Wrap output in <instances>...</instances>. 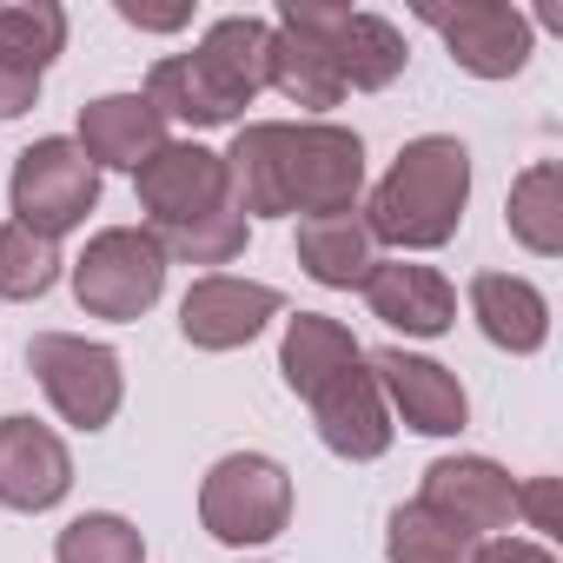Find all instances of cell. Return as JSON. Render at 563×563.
Listing matches in <instances>:
<instances>
[{
	"instance_id": "cell-17",
	"label": "cell",
	"mask_w": 563,
	"mask_h": 563,
	"mask_svg": "<svg viewBox=\"0 0 563 563\" xmlns=\"http://www.w3.org/2000/svg\"><path fill=\"white\" fill-rule=\"evenodd\" d=\"M146 100L159 107V120H186V126H232V120L252 107V93H239L199 47L159 60V67L146 74Z\"/></svg>"
},
{
	"instance_id": "cell-29",
	"label": "cell",
	"mask_w": 563,
	"mask_h": 563,
	"mask_svg": "<svg viewBox=\"0 0 563 563\" xmlns=\"http://www.w3.org/2000/svg\"><path fill=\"white\" fill-rule=\"evenodd\" d=\"M517 510L530 517V530L556 537V530H563V517H556V477H530V484H517Z\"/></svg>"
},
{
	"instance_id": "cell-14",
	"label": "cell",
	"mask_w": 563,
	"mask_h": 563,
	"mask_svg": "<svg viewBox=\"0 0 563 563\" xmlns=\"http://www.w3.org/2000/svg\"><path fill=\"white\" fill-rule=\"evenodd\" d=\"M74 490V457L54 424L14 411L0 418V504L8 510H54Z\"/></svg>"
},
{
	"instance_id": "cell-26",
	"label": "cell",
	"mask_w": 563,
	"mask_h": 563,
	"mask_svg": "<svg viewBox=\"0 0 563 563\" xmlns=\"http://www.w3.org/2000/svg\"><path fill=\"white\" fill-rule=\"evenodd\" d=\"M54 278H60V245H54V239L27 232V225H14V219L0 225V299H14V306L47 299Z\"/></svg>"
},
{
	"instance_id": "cell-27",
	"label": "cell",
	"mask_w": 563,
	"mask_h": 563,
	"mask_svg": "<svg viewBox=\"0 0 563 563\" xmlns=\"http://www.w3.org/2000/svg\"><path fill=\"white\" fill-rule=\"evenodd\" d=\"M54 563H146V537L120 510H87L54 537Z\"/></svg>"
},
{
	"instance_id": "cell-3",
	"label": "cell",
	"mask_w": 563,
	"mask_h": 563,
	"mask_svg": "<svg viewBox=\"0 0 563 563\" xmlns=\"http://www.w3.org/2000/svg\"><path fill=\"white\" fill-rule=\"evenodd\" d=\"M159 292H166V252L146 225H107L74 258V299L87 319L133 325L159 306Z\"/></svg>"
},
{
	"instance_id": "cell-25",
	"label": "cell",
	"mask_w": 563,
	"mask_h": 563,
	"mask_svg": "<svg viewBox=\"0 0 563 563\" xmlns=\"http://www.w3.org/2000/svg\"><path fill=\"white\" fill-rule=\"evenodd\" d=\"M385 556L391 563H471V537L431 504H398L385 523Z\"/></svg>"
},
{
	"instance_id": "cell-13",
	"label": "cell",
	"mask_w": 563,
	"mask_h": 563,
	"mask_svg": "<svg viewBox=\"0 0 563 563\" xmlns=\"http://www.w3.org/2000/svg\"><path fill=\"white\" fill-rule=\"evenodd\" d=\"M438 517H451L471 543H484L490 530H510L517 517V477L490 457H438L424 464V497Z\"/></svg>"
},
{
	"instance_id": "cell-2",
	"label": "cell",
	"mask_w": 563,
	"mask_h": 563,
	"mask_svg": "<svg viewBox=\"0 0 563 563\" xmlns=\"http://www.w3.org/2000/svg\"><path fill=\"white\" fill-rule=\"evenodd\" d=\"M365 192V140L332 120L286 126L278 120V212H358Z\"/></svg>"
},
{
	"instance_id": "cell-12",
	"label": "cell",
	"mask_w": 563,
	"mask_h": 563,
	"mask_svg": "<svg viewBox=\"0 0 563 563\" xmlns=\"http://www.w3.org/2000/svg\"><path fill=\"white\" fill-rule=\"evenodd\" d=\"M306 405H312V424H319V438H325L332 457H345V464H372V457L391 451V431H398V424H391L385 391H378V378H372L365 358L345 365L332 385H319Z\"/></svg>"
},
{
	"instance_id": "cell-15",
	"label": "cell",
	"mask_w": 563,
	"mask_h": 563,
	"mask_svg": "<svg viewBox=\"0 0 563 563\" xmlns=\"http://www.w3.org/2000/svg\"><path fill=\"white\" fill-rule=\"evenodd\" d=\"M365 306L405 339H444L457 325V292L438 265H405V258H372L365 272Z\"/></svg>"
},
{
	"instance_id": "cell-31",
	"label": "cell",
	"mask_w": 563,
	"mask_h": 563,
	"mask_svg": "<svg viewBox=\"0 0 563 563\" xmlns=\"http://www.w3.org/2000/svg\"><path fill=\"white\" fill-rule=\"evenodd\" d=\"M34 100H41V74H21V67L0 60V120H21Z\"/></svg>"
},
{
	"instance_id": "cell-23",
	"label": "cell",
	"mask_w": 563,
	"mask_h": 563,
	"mask_svg": "<svg viewBox=\"0 0 563 563\" xmlns=\"http://www.w3.org/2000/svg\"><path fill=\"white\" fill-rule=\"evenodd\" d=\"M67 47V14L54 0H0V60L21 74H47Z\"/></svg>"
},
{
	"instance_id": "cell-28",
	"label": "cell",
	"mask_w": 563,
	"mask_h": 563,
	"mask_svg": "<svg viewBox=\"0 0 563 563\" xmlns=\"http://www.w3.org/2000/svg\"><path fill=\"white\" fill-rule=\"evenodd\" d=\"M146 232H153V225H146ZM153 239H159L166 258H186V265H232V258L245 252V219H239L232 206H219V212H206V219L159 225Z\"/></svg>"
},
{
	"instance_id": "cell-24",
	"label": "cell",
	"mask_w": 563,
	"mask_h": 563,
	"mask_svg": "<svg viewBox=\"0 0 563 563\" xmlns=\"http://www.w3.org/2000/svg\"><path fill=\"white\" fill-rule=\"evenodd\" d=\"M199 54L239 87V93H265V67H272V27L258 21V14H225V21H212L206 27V41H199Z\"/></svg>"
},
{
	"instance_id": "cell-7",
	"label": "cell",
	"mask_w": 563,
	"mask_h": 563,
	"mask_svg": "<svg viewBox=\"0 0 563 563\" xmlns=\"http://www.w3.org/2000/svg\"><path fill=\"white\" fill-rule=\"evenodd\" d=\"M27 372L41 378V391L54 398V411L74 431H107L113 411H120V398H126L120 352L93 345V339H74V332H41L27 345Z\"/></svg>"
},
{
	"instance_id": "cell-21",
	"label": "cell",
	"mask_w": 563,
	"mask_h": 563,
	"mask_svg": "<svg viewBox=\"0 0 563 563\" xmlns=\"http://www.w3.org/2000/svg\"><path fill=\"white\" fill-rule=\"evenodd\" d=\"M504 219H510V239L537 258H556L563 252V166L556 159H537L510 179V199H504Z\"/></svg>"
},
{
	"instance_id": "cell-11",
	"label": "cell",
	"mask_w": 563,
	"mask_h": 563,
	"mask_svg": "<svg viewBox=\"0 0 563 563\" xmlns=\"http://www.w3.org/2000/svg\"><path fill=\"white\" fill-rule=\"evenodd\" d=\"M365 365H372V378H378V391H385V411H398L411 431H424V438H457V431L471 424V398H464L457 372H444L438 358H418V352H405V345H385V352H372Z\"/></svg>"
},
{
	"instance_id": "cell-5",
	"label": "cell",
	"mask_w": 563,
	"mask_h": 563,
	"mask_svg": "<svg viewBox=\"0 0 563 563\" xmlns=\"http://www.w3.org/2000/svg\"><path fill=\"white\" fill-rule=\"evenodd\" d=\"M8 199H14V225H27V232H41V239L60 245V232L87 225V212L100 206V166L74 140L47 133L34 146H21Z\"/></svg>"
},
{
	"instance_id": "cell-32",
	"label": "cell",
	"mask_w": 563,
	"mask_h": 563,
	"mask_svg": "<svg viewBox=\"0 0 563 563\" xmlns=\"http://www.w3.org/2000/svg\"><path fill=\"white\" fill-rule=\"evenodd\" d=\"M120 21L126 27H146V34H179L192 21V8H140V0H120Z\"/></svg>"
},
{
	"instance_id": "cell-16",
	"label": "cell",
	"mask_w": 563,
	"mask_h": 563,
	"mask_svg": "<svg viewBox=\"0 0 563 563\" xmlns=\"http://www.w3.org/2000/svg\"><path fill=\"white\" fill-rule=\"evenodd\" d=\"M93 166L113 173H140L159 146H166V120L146 93H100L80 107V140H74Z\"/></svg>"
},
{
	"instance_id": "cell-19",
	"label": "cell",
	"mask_w": 563,
	"mask_h": 563,
	"mask_svg": "<svg viewBox=\"0 0 563 563\" xmlns=\"http://www.w3.org/2000/svg\"><path fill=\"white\" fill-rule=\"evenodd\" d=\"M365 352H358V339L339 325V319H325V312H299V319H286V339H278V372H286V385L299 391V398H312L319 385H332L345 365H358Z\"/></svg>"
},
{
	"instance_id": "cell-30",
	"label": "cell",
	"mask_w": 563,
	"mask_h": 563,
	"mask_svg": "<svg viewBox=\"0 0 563 563\" xmlns=\"http://www.w3.org/2000/svg\"><path fill=\"white\" fill-rule=\"evenodd\" d=\"M471 563H556V556L530 537H484V543H471Z\"/></svg>"
},
{
	"instance_id": "cell-6",
	"label": "cell",
	"mask_w": 563,
	"mask_h": 563,
	"mask_svg": "<svg viewBox=\"0 0 563 563\" xmlns=\"http://www.w3.org/2000/svg\"><path fill=\"white\" fill-rule=\"evenodd\" d=\"M278 27H292L306 41H319L339 67V80L352 93H378L405 74V34L385 21V14H365V8H325V0H286L278 8Z\"/></svg>"
},
{
	"instance_id": "cell-22",
	"label": "cell",
	"mask_w": 563,
	"mask_h": 563,
	"mask_svg": "<svg viewBox=\"0 0 563 563\" xmlns=\"http://www.w3.org/2000/svg\"><path fill=\"white\" fill-rule=\"evenodd\" d=\"M265 87H278V93H286L292 107H306V113H332V107L345 100V80H339L332 54H325L319 41L292 34V27H272V67H265Z\"/></svg>"
},
{
	"instance_id": "cell-20",
	"label": "cell",
	"mask_w": 563,
	"mask_h": 563,
	"mask_svg": "<svg viewBox=\"0 0 563 563\" xmlns=\"http://www.w3.org/2000/svg\"><path fill=\"white\" fill-rule=\"evenodd\" d=\"M299 265L332 292L365 286L372 272V232L358 212H325V219H299Z\"/></svg>"
},
{
	"instance_id": "cell-1",
	"label": "cell",
	"mask_w": 563,
	"mask_h": 563,
	"mask_svg": "<svg viewBox=\"0 0 563 563\" xmlns=\"http://www.w3.org/2000/svg\"><path fill=\"white\" fill-rule=\"evenodd\" d=\"M464 199H471V153H464V140L424 133V140H411V146L391 159V173L372 186V199H365L358 219H365L372 245L438 252V245L457 232Z\"/></svg>"
},
{
	"instance_id": "cell-4",
	"label": "cell",
	"mask_w": 563,
	"mask_h": 563,
	"mask_svg": "<svg viewBox=\"0 0 563 563\" xmlns=\"http://www.w3.org/2000/svg\"><path fill=\"white\" fill-rule=\"evenodd\" d=\"M199 523L232 543V550H252V543H272L278 530L292 523V477L278 457L265 451H232L206 471L199 484Z\"/></svg>"
},
{
	"instance_id": "cell-8",
	"label": "cell",
	"mask_w": 563,
	"mask_h": 563,
	"mask_svg": "<svg viewBox=\"0 0 563 563\" xmlns=\"http://www.w3.org/2000/svg\"><path fill=\"white\" fill-rule=\"evenodd\" d=\"M424 27L444 34L451 60L471 80H510L530 60V14L504 8V0H457V8H418Z\"/></svg>"
},
{
	"instance_id": "cell-9",
	"label": "cell",
	"mask_w": 563,
	"mask_h": 563,
	"mask_svg": "<svg viewBox=\"0 0 563 563\" xmlns=\"http://www.w3.org/2000/svg\"><path fill=\"white\" fill-rule=\"evenodd\" d=\"M133 186H140V206H146L153 232H159V225H186V219H206V212L232 206L225 153H212V146H199V140H166V146L133 173Z\"/></svg>"
},
{
	"instance_id": "cell-10",
	"label": "cell",
	"mask_w": 563,
	"mask_h": 563,
	"mask_svg": "<svg viewBox=\"0 0 563 563\" xmlns=\"http://www.w3.org/2000/svg\"><path fill=\"white\" fill-rule=\"evenodd\" d=\"M278 312H286V299H278L272 286H258V278L206 272L199 286L179 299V339H186L192 352H239V345H252Z\"/></svg>"
},
{
	"instance_id": "cell-18",
	"label": "cell",
	"mask_w": 563,
	"mask_h": 563,
	"mask_svg": "<svg viewBox=\"0 0 563 563\" xmlns=\"http://www.w3.org/2000/svg\"><path fill=\"white\" fill-rule=\"evenodd\" d=\"M471 319L497 352H517V358L543 352V339H550V299L517 272H477L471 278Z\"/></svg>"
}]
</instances>
